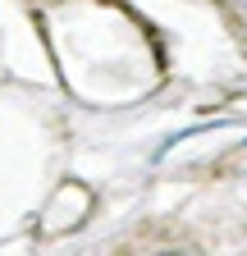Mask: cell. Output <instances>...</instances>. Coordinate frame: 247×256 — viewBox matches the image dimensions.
<instances>
[{"label": "cell", "instance_id": "obj_1", "mask_svg": "<svg viewBox=\"0 0 247 256\" xmlns=\"http://www.w3.org/2000/svg\"><path fill=\"white\" fill-rule=\"evenodd\" d=\"M165 256H188V252H165Z\"/></svg>", "mask_w": 247, "mask_h": 256}]
</instances>
